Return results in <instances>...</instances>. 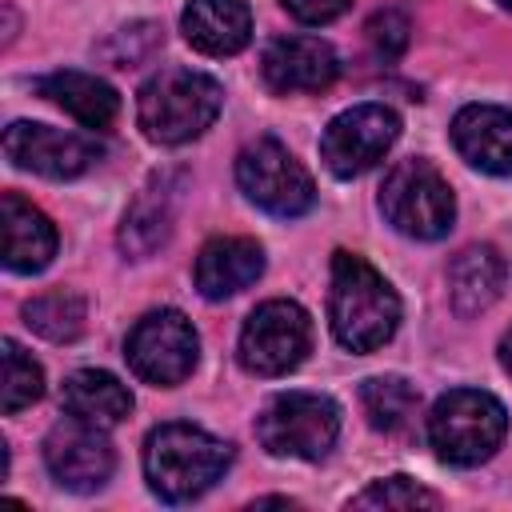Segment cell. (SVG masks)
Returning <instances> with one entry per match:
<instances>
[{"mask_svg": "<svg viewBox=\"0 0 512 512\" xmlns=\"http://www.w3.org/2000/svg\"><path fill=\"white\" fill-rule=\"evenodd\" d=\"M328 324L348 352H376L400 328V296L364 256L336 252L328 284Z\"/></svg>", "mask_w": 512, "mask_h": 512, "instance_id": "6da1fadb", "label": "cell"}, {"mask_svg": "<svg viewBox=\"0 0 512 512\" xmlns=\"http://www.w3.org/2000/svg\"><path fill=\"white\" fill-rule=\"evenodd\" d=\"M232 464V444L196 424H160L144 440V476L164 504L204 496Z\"/></svg>", "mask_w": 512, "mask_h": 512, "instance_id": "7a4b0ae2", "label": "cell"}, {"mask_svg": "<svg viewBox=\"0 0 512 512\" xmlns=\"http://www.w3.org/2000/svg\"><path fill=\"white\" fill-rule=\"evenodd\" d=\"M224 88L196 68H160L136 96V120L152 144H188L220 112Z\"/></svg>", "mask_w": 512, "mask_h": 512, "instance_id": "3957f363", "label": "cell"}, {"mask_svg": "<svg viewBox=\"0 0 512 512\" xmlns=\"http://www.w3.org/2000/svg\"><path fill=\"white\" fill-rule=\"evenodd\" d=\"M508 432V412L492 392L480 388H452L432 404L428 440L444 464L472 468L484 464Z\"/></svg>", "mask_w": 512, "mask_h": 512, "instance_id": "277c9868", "label": "cell"}, {"mask_svg": "<svg viewBox=\"0 0 512 512\" xmlns=\"http://www.w3.org/2000/svg\"><path fill=\"white\" fill-rule=\"evenodd\" d=\"M384 220L412 240H440L456 220V196L448 180L420 156L400 160L380 188Z\"/></svg>", "mask_w": 512, "mask_h": 512, "instance_id": "5b68a950", "label": "cell"}, {"mask_svg": "<svg viewBox=\"0 0 512 512\" xmlns=\"http://www.w3.org/2000/svg\"><path fill=\"white\" fill-rule=\"evenodd\" d=\"M340 436V408L320 392H280L256 416V440L272 456L324 460Z\"/></svg>", "mask_w": 512, "mask_h": 512, "instance_id": "8992f818", "label": "cell"}, {"mask_svg": "<svg viewBox=\"0 0 512 512\" xmlns=\"http://www.w3.org/2000/svg\"><path fill=\"white\" fill-rule=\"evenodd\" d=\"M236 184L268 216L288 220V216H304L316 204V184H312L308 168L272 136H260V140L240 148Z\"/></svg>", "mask_w": 512, "mask_h": 512, "instance_id": "52a82bcc", "label": "cell"}, {"mask_svg": "<svg viewBox=\"0 0 512 512\" xmlns=\"http://www.w3.org/2000/svg\"><path fill=\"white\" fill-rule=\"evenodd\" d=\"M312 348V320L296 300H264L240 328L236 360L252 376H284L304 364Z\"/></svg>", "mask_w": 512, "mask_h": 512, "instance_id": "ba28073f", "label": "cell"}, {"mask_svg": "<svg viewBox=\"0 0 512 512\" xmlns=\"http://www.w3.org/2000/svg\"><path fill=\"white\" fill-rule=\"evenodd\" d=\"M124 356H128V368L144 384L176 388L180 380L192 376V368L200 360V336H196V328L184 312L156 308V312L136 320V328L128 332Z\"/></svg>", "mask_w": 512, "mask_h": 512, "instance_id": "9c48e42d", "label": "cell"}, {"mask_svg": "<svg viewBox=\"0 0 512 512\" xmlns=\"http://www.w3.org/2000/svg\"><path fill=\"white\" fill-rule=\"evenodd\" d=\"M400 136V116L384 104H352L328 120L320 136V160L332 176L352 180L376 168Z\"/></svg>", "mask_w": 512, "mask_h": 512, "instance_id": "30bf717a", "label": "cell"}, {"mask_svg": "<svg viewBox=\"0 0 512 512\" xmlns=\"http://www.w3.org/2000/svg\"><path fill=\"white\" fill-rule=\"evenodd\" d=\"M100 144L84 132H64L52 124H32V120H16L4 128V156L36 176L48 180H72L84 176L96 160H100Z\"/></svg>", "mask_w": 512, "mask_h": 512, "instance_id": "8fae6325", "label": "cell"}, {"mask_svg": "<svg viewBox=\"0 0 512 512\" xmlns=\"http://www.w3.org/2000/svg\"><path fill=\"white\" fill-rule=\"evenodd\" d=\"M104 432L108 428H96V424L68 416L44 436V464L60 488L96 492L108 484V476L116 468V452H112Z\"/></svg>", "mask_w": 512, "mask_h": 512, "instance_id": "7c38bea8", "label": "cell"}, {"mask_svg": "<svg viewBox=\"0 0 512 512\" xmlns=\"http://www.w3.org/2000/svg\"><path fill=\"white\" fill-rule=\"evenodd\" d=\"M260 72L272 92H324L340 76V56L320 36H280L264 48Z\"/></svg>", "mask_w": 512, "mask_h": 512, "instance_id": "4fadbf2b", "label": "cell"}, {"mask_svg": "<svg viewBox=\"0 0 512 512\" xmlns=\"http://www.w3.org/2000/svg\"><path fill=\"white\" fill-rule=\"evenodd\" d=\"M452 144L456 152L488 172L512 176V112L500 104H468L452 116Z\"/></svg>", "mask_w": 512, "mask_h": 512, "instance_id": "5bb4252c", "label": "cell"}, {"mask_svg": "<svg viewBox=\"0 0 512 512\" xmlns=\"http://www.w3.org/2000/svg\"><path fill=\"white\" fill-rule=\"evenodd\" d=\"M264 272V248L248 236H216L196 256V288L204 300H228L256 284Z\"/></svg>", "mask_w": 512, "mask_h": 512, "instance_id": "9a60e30c", "label": "cell"}, {"mask_svg": "<svg viewBox=\"0 0 512 512\" xmlns=\"http://www.w3.org/2000/svg\"><path fill=\"white\" fill-rule=\"evenodd\" d=\"M0 224H4V268L8 272H44L56 256V224L28 204L16 192H4L0 200Z\"/></svg>", "mask_w": 512, "mask_h": 512, "instance_id": "2e32d148", "label": "cell"}, {"mask_svg": "<svg viewBox=\"0 0 512 512\" xmlns=\"http://www.w3.org/2000/svg\"><path fill=\"white\" fill-rule=\"evenodd\" d=\"M180 28L196 52L236 56L252 40V12L244 0H188Z\"/></svg>", "mask_w": 512, "mask_h": 512, "instance_id": "e0dca14e", "label": "cell"}, {"mask_svg": "<svg viewBox=\"0 0 512 512\" xmlns=\"http://www.w3.org/2000/svg\"><path fill=\"white\" fill-rule=\"evenodd\" d=\"M504 256L492 248V244H472L464 252L452 256L448 264V296H452V308L460 316H476L484 308H492L504 292Z\"/></svg>", "mask_w": 512, "mask_h": 512, "instance_id": "ac0fdd59", "label": "cell"}, {"mask_svg": "<svg viewBox=\"0 0 512 512\" xmlns=\"http://www.w3.org/2000/svg\"><path fill=\"white\" fill-rule=\"evenodd\" d=\"M36 92L48 96L52 104H60L72 120H80L84 128H108L120 112V96L108 80L92 76V72H76V68H64V72H48L36 80Z\"/></svg>", "mask_w": 512, "mask_h": 512, "instance_id": "d6986e66", "label": "cell"}, {"mask_svg": "<svg viewBox=\"0 0 512 512\" xmlns=\"http://www.w3.org/2000/svg\"><path fill=\"white\" fill-rule=\"evenodd\" d=\"M60 404L68 416L84 420V424H96V428H116L128 412H132V392L112 376V372H100V368H80L64 380L60 388Z\"/></svg>", "mask_w": 512, "mask_h": 512, "instance_id": "ffe728a7", "label": "cell"}, {"mask_svg": "<svg viewBox=\"0 0 512 512\" xmlns=\"http://www.w3.org/2000/svg\"><path fill=\"white\" fill-rule=\"evenodd\" d=\"M360 404L376 432H400L416 416L420 396L404 376H372L360 384Z\"/></svg>", "mask_w": 512, "mask_h": 512, "instance_id": "44dd1931", "label": "cell"}, {"mask_svg": "<svg viewBox=\"0 0 512 512\" xmlns=\"http://www.w3.org/2000/svg\"><path fill=\"white\" fill-rule=\"evenodd\" d=\"M84 312H88L84 308V296L56 288V292H44V296H36V300L24 304V324L36 336H44V340L64 344V340H76L84 332Z\"/></svg>", "mask_w": 512, "mask_h": 512, "instance_id": "7402d4cb", "label": "cell"}, {"mask_svg": "<svg viewBox=\"0 0 512 512\" xmlns=\"http://www.w3.org/2000/svg\"><path fill=\"white\" fill-rule=\"evenodd\" d=\"M168 224H172L168 192H164V188H148V192L132 204V212L124 216V228H120V244H124V252H132L136 260H144L156 244H164Z\"/></svg>", "mask_w": 512, "mask_h": 512, "instance_id": "603a6c76", "label": "cell"}, {"mask_svg": "<svg viewBox=\"0 0 512 512\" xmlns=\"http://www.w3.org/2000/svg\"><path fill=\"white\" fill-rule=\"evenodd\" d=\"M0 364H4V376H0L4 380L0 384V408L8 416L44 396V368L16 340H0Z\"/></svg>", "mask_w": 512, "mask_h": 512, "instance_id": "cb8c5ba5", "label": "cell"}, {"mask_svg": "<svg viewBox=\"0 0 512 512\" xmlns=\"http://www.w3.org/2000/svg\"><path fill=\"white\" fill-rule=\"evenodd\" d=\"M348 508H440V496L424 484H416L412 476H388V480H372L364 492H356L348 500Z\"/></svg>", "mask_w": 512, "mask_h": 512, "instance_id": "d4e9b609", "label": "cell"}, {"mask_svg": "<svg viewBox=\"0 0 512 512\" xmlns=\"http://www.w3.org/2000/svg\"><path fill=\"white\" fill-rule=\"evenodd\" d=\"M364 32H368V44L376 48V56L392 60V56H400V52L408 48L412 24H408V16H404L400 8H384V12H376V16L368 20Z\"/></svg>", "mask_w": 512, "mask_h": 512, "instance_id": "484cf974", "label": "cell"}, {"mask_svg": "<svg viewBox=\"0 0 512 512\" xmlns=\"http://www.w3.org/2000/svg\"><path fill=\"white\" fill-rule=\"evenodd\" d=\"M300 24H332L336 16L348 12L352 0H280Z\"/></svg>", "mask_w": 512, "mask_h": 512, "instance_id": "4316f807", "label": "cell"}, {"mask_svg": "<svg viewBox=\"0 0 512 512\" xmlns=\"http://www.w3.org/2000/svg\"><path fill=\"white\" fill-rule=\"evenodd\" d=\"M500 364H504V372L512 376V328H508V336L500 340Z\"/></svg>", "mask_w": 512, "mask_h": 512, "instance_id": "83f0119b", "label": "cell"}, {"mask_svg": "<svg viewBox=\"0 0 512 512\" xmlns=\"http://www.w3.org/2000/svg\"><path fill=\"white\" fill-rule=\"evenodd\" d=\"M500 8H508V12H512V0H500Z\"/></svg>", "mask_w": 512, "mask_h": 512, "instance_id": "f1b7e54d", "label": "cell"}]
</instances>
